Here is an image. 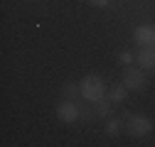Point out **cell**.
<instances>
[{"label":"cell","instance_id":"1","mask_svg":"<svg viewBox=\"0 0 155 147\" xmlns=\"http://www.w3.org/2000/svg\"><path fill=\"white\" fill-rule=\"evenodd\" d=\"M79 91H81V96H84L89 103H99V101L106 96V83H104L101 76H96V74H89V76L81 79Z\"/></svg>","mask_w":155,"mask_h":147},{"label":"cell","instance_id":"11","mask_svg":"<svg viewBox=\"0 0 155 147\" xmlns=\"http://www.w3.org/2000/svg\"><path fill=\"white\" fill-rule=\"evenodd\" d=\"M118 59H121V64H128V66H130V64H133V52H121Z\"/></svg>","mask_w":155,"mask_h":147},{"label":"cell","instance_id":"6","mask_svg":"<svg viewBox=\"0 0 155 147\" xmlns=\"http://www.w3.org/2000/svg\"><path fill=\"white\" fill-rule=\"evenodd\" d=\"M135 59H138L143 71H155V47H140Z\"/></svg>","mask_w":155,"mask_h":147},{"label":"cell","instance_id":"12","mask_svg":"<svg viewBox=\"0 0 155 147\" xmlns=\"http://www.w3.org/2000/svg\"><path fill=\"white\" fill-rule=\"evenodd\" d=\"M89 3H91L94 8H108V3H111V0H89Z\"/></svg>","mask_w":155,"mask_h":147},{"label":"cell","instance_id":"10","mask_svg":"<svg viewBox=\"0 0 155 147\" xmlns=\"http://www.w3.org/2000/svg\"><path fill=\"white\" fill-rule=\"evenodd\" d=\"M108 113H111V101L106 103V101L101 98V101H99V115H104V118H106Z\"/></svg>","mask_w":155,"mask_h":147},{"label":"cell","instance_id":"7","mask_svg":"<svg viewBox=\"0 0 155 147\" xmlns=\"http://www.w3.org/2000/svg\"><path fill=\"white\" fill-rule=\"evenodd\" d=\"M126 93H128L126 83H116V86H113V88L108 91V101H111V103H123Z\"/></svg>","mask_w":155,"mask_h":147},{"label":"cell","instance_id":"5","mask_svg":"<svg viewBox=\"0 0 155 147\" xmlns=\"http://www.w3.org/2000/svg\"><path fill=\"white\" fill-rule=\"evenodd\" d=\"M133 39L140 47H155V27L153 25H138L133 30Z\"/></svg>","mask_w":155,"mask_h":147},{"label":"cell","instance_id":"3","mask_svg":"<svg viewBox=\"0 0 155 147\" xmlns=\"http://www.w3.org/2000/svg\"><path fill=\"white\" fill-rule=\"evenodd\" d=\"M54 115L59 118L62 123H76V120H79V105H76L74 98H64L59 105H57Z\"/></svg>","mask_w":155,"mask_h":147},{"label":"cell","instance_id":"8","mask_svg":"<svg viewBox=\"0 0 155 147\" xmlns=\"http://www.w3.org/2000/svg\"><path fill=\"white\" fill-rule=\"evenodd\" d=\"M121 133V120L118 118H108L106 120V135H118Z\"/></svg>","mask_w":155,"mask_h":147},{"label":"cell","instance_id":"9","mask_svg":"<svg viewBox=\"0 0 155 147\" xmlns=\"http://www.w3.org/2000/svg\"><path fill=\"white\" fill-rule=\"evenodd\" d=\"M62 91H64V98H76V93H81V91H79V86H76V83H71V81H69Z\"/></svg>","mask_w":155,"mask_h":147},{"label":"cell","instance_id":"2","mask_svg":"<svg viewBox=\"0 0 155 147\" xmlns=\"http://www.w3.org/2000/svg\"><path fill=\"white\" fill-rule=\"evenodd\" d=\"M126 127L130 137H145L153 133V120L148 115H128L126 118Z\"/></svg>","mask_w":155,"mask_h":147},{"label":"cell","instance_id":"4","mask_svg":"<svg viewBox=\"0 0 155 147\" xmlns=\"http://www.w3.org/2000/svg\"><path fill=\"white\" fill-rule=\"evenodd\" d=\"M123 83H126L128 91H143L145 88V71L135 69V66H128L126 74H123Z\"/></svg>","mask_w":155,"mask_h":147}]
</instances>
